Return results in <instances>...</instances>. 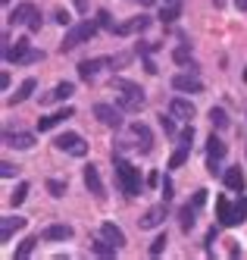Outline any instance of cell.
I'll list each match as a JSON object with an SVG mask.
<instances>
[{
  "label": "cell",
  "instance_id": "cell-17",
  "mask_svg": "<svg viewBox=\"0 0 247 260\" xmlns=\"http://www.w3.org/2000/svg\"><path fill=\"white\" fill-rule=\"evenodd\" d=\"M72 116H75V110H72V107H63L60 113H50V116H41V119H38V128H41V132H50L53 125H60L63 119H72Z\"/></svg>",
  "mask_w": 247,
  "mask_h": 260
},
{
  "label": "cell",
  "instance_id": "cell-29",
  "mask_svg": "<svg viewBox=\"0 0 247 260\" xmlns=\"http://www.w3.org/2000/svg\"><path fill=\"white\" fill-rule=\"evenodd\" d=\"M28 191H31V188H28V182H19V185H16V191L10 194V204H13V207H19V204L28 198Z\"/></svg>",
  "mask_w": 247,
  "mask_h": 260
},
{
  "label": "cell",
  "instance_id": "cell-47",
  "mask_svg": "<svg viewBox=\"0 0 247 260\" xmlns=\"http://www.w3.org/2000/svg\"><path fill=\"white\" fill-rule=\"evenodd\" d=\"M235 7H238V10L244 13V10H247V0H235Z\"/></svg>",
  "mask_w": 247,
  "mask_h": 260
},
{
  "label": "cell",
  "instance_id": "cell-48",
  "mask_svg": "<svg viewBox=\"0 0 247 260\" xmlns=\"http://www.w3.org/2000/svg\"><path fill=\"white\" fill-rule=\"evenodd\" d=\"M138 4H141V7H154V4H157V0H138Z\"/></svg>",
  "mask_w": 247,
  "mask_h": 260
},
{
  "label": "cell",
  "instance_id": "cell-36",
  "mask_svg": "<svg viewBox=\"0 0 247 260\" xmlns=\"http://www.w3.org/2000/svg\"><path fill=\"white\" fill-rule=\"evenodd\" d=\"M160 125H163L166 135H175V116H172V113H169V116L163 113V116H160Z\"/></svg>",
  "mask_w": 247,
  "mask_h": 260
},
{
  "label": "cell",
  "instance_id": "cell-6",
  "mask_svg": "<svg viewBox=\"0 0 247 260\" xmlns=\"http://www.w3.org/2000/svg\"><path fill=\"white\" fill-rule=\"evenodd\" d=\"M60 151H66V154H72V157H85L88 154V144H85V138L82 135H75V132H66V135H60L53 141Z\"/></svg>",
  "mask_w": 247,
  "mask_h": 260
},
{
  "label": "cell",
  "instance_id": "cell-50",
  "mask_svg": "<svg viewBox=\"0 0 247 260\" xmlns=\"http://www.w3.org/2000/svg\"><path fill=\"white\" fill-rule=\"evenodd\" d=\"M166 4H169V0H166Z\"/></svg>",
  "mask_w": 247,
  "mask_h": 260
},
{
  "label": "cell",
  "instance_id": "cell-32",
  "mask_svg": "<svg viewBox=\"0 0 247 260\" xmlns=\"http://www.w3.org/2000/svg\"><path fill=\"white\" fill-rule=\"evenodd\" d=\"M210 122H213L216 128H225V125H229V113H225L222 107H213V110H210Z\"/></svg>",
  "mask_w": 247,
  "mask_h": 260
},
{
  "label": "cell",
  "instance_id": "cell-21",
  "mask_svg": "<svg viewBox=\"0 0 247 260\" xmlns=\"http://www.w3.org/2000/svg\"><path fill=\"white\" fill-rule=\"evenodd\" d=\"M222 179H225V188H232V191H244V173H241V166H229V170L222 173Z\"/></svg>",
  "mask_w": 247,
  "mask_h": 260
},
{
  "label": "cell",
  "instance_id": "cell-27",
  "mask_svg": "<svg viewBox=\"0 0 247 260\" xmlns=\"http://www.w3.org/2000/svg\"><path fill=\"white\" fill-rule=\"evenodd\" d=\"M188 154H191V144H185V141H182L175 151H172V157H169V170H179V166L188 160Z\"/></svg>",
  "mask_w": 247,
  "mask_h": 260
},
{
  "label": "cell",
  "instance_id": "cell-25",
  "mask_svg": "<svg viewBox=\"0 0 247 260\" xmlns=\"http://www.w3.org/2000/svg\"><path fill=\"white\" fill-rule=\"evenodd\" d=\"M225 157V144L222 138H216V132L206 138V160H222Z\"/></svg>",
  "mask_w": 247,
  "mask_h": 260
},
{
  "label": "cell",
  "instance_id": "cell-24",
  "mask_svg": "<svg viewBox=\"0 0 247 260\" xmlns=\"http://www.w3.org/2000/svg\"><path fill=\"white\" fill-rule=\"evenodd\" d=\"M116 251H119V248L113 245V241H107L103 235L91 245V254H94V257H116Z\"/></svg>",
  "mask_w": 247,
  "mask_h": 260
},
{
  "label": "cell",
  "instance_id": "cell-28",
  "mask_svg": "<svg viewBox=\"0 0 247 260\" xmlns=\"http://www.w3.org/2000/svg\"><path fill=\"white\" fill-rule=\"evenodd\" d=\"M182 16V0H169V4L163 7V13H160V19L163 22H175Z\"/></svg>",
  "mask_w": 247,
  "mask_h": 260
},
{
  "label": "cell",
  "instance_id": "cell-18",
  "mask_svg": "<svg viewBox=\"0 0 247 260\" xmlns=\"http://www.w3.org/2000/svg\"><path fill=\"white\" fill-rule=\"evenodd\" d=\"M75 91V85L72 82H60L53 91H47V94H41V107H47V104H56V101H66L69 94Z\"/></svg>",
  "mask_w": 247,
  "mask_h": 260
},
{
  "label": "cell",
  "instance_id": "cell-43",
  "mask_svg": "<svg viewBox=\"0 0 247 260\" xmlns=\"http://www.w3.org/2000/svg\"><path fill=\"white\" fill-rule=\"evenodd\" d=\"M163 201H172V182L163 179Z\"/></svg>",
  "mask_w": 247,
  "mask_h": 260
},
{
  "label": "cell",
  "instance_id": "cell-34",
  "mask_svg": "<svg viewBox=\"0 0 247 260\" xmlns=\"http://www.w3.org/2000/svg\"><path fill=\"white\" fill-rule=\"evenodd\" d=\"M166 245H169V238H166V235H157V238H154V245L147 248V254H150V257H160V254L166 251Z\"/></svg>",
  "mask_w": 247,
  "mask_h": 260
},
{
  "label": "cell",
  "instance_id": "cell-26",
  "mask_svg": "<svg viewBox=\"0 0 247 260\" xmlns=\"http://www.w3.org/2000/svg\"><path fill=\"white\" fill-rule=\"evenodd\" d=\"M194 216H197V207H194V204H185L182 213H179V226H182V232H191V229H194Z\"/></svg>",
  "mask_w": 247,
  "mask_h": 260
},
{
  "label": "cell",
  "instance_id": "cell-9",
  "mask_svg": "<svg viewBox=\"0 0 247 260\" xmlns=\"http://www.w3.org/2000/svg\"><path fill=\"white\" fill-rule=\"evenodd\" d=\"M82 176H85L88 191H91L94 198H97V201H103V198H107V188H103V179H100V173H97V166H94V163H88Z\"/></svg>",
  "mask_w": 247,
  "mask_h": 260
},
{
  "label": "cell",
  "instance_id": "cell-14",
  "mask_svg": "<svg viewBox=\"0 0 247 260\" xmlns=\"http://www.w3.org/2000/svg\"><path fill=\"white\" fill-rule=\"evenodd\" d=\"M28 50H31L28 38H19V41H16L13 47H7V50H4V60H7V63H25Z\"/></svg>",
  "mask_w": 247,
  "mask_h": 260
},
{
  "label": "cell",
  "instance_id": "cell-13",
  "mask_svg": "<svg viewBox=\"0 0 247 260\" xmlns=\"http://www.w3.org/2000/svg\"><path fill=\"white\" fill-rule=\"evenodd\" d=\"M166 204H169V201L157 204V207H150V210H147V213H144V216L138 219V226H141V229H157L160 222L166 219Z\"/></svg>",
  "mask_w": 247,
  "mask_h": 260
},
{
  "label": "cell",
  "instance_id": "cell-31",
  "mask_svg": "<svg viewBox=\"0 0 247 260\" xmlns=\"http://www.w3.org/2000/svg\"><path fill=\"white\" fill-rule=\"evenodd\" d=\"M34 245H38V238H34V235H31V238H25L22 245L16 248V257H13V260H25V257H28V254L34 251Z\"/></svg>",
  "mask_w": 247,
  "mask_h": 260
},
{
  "label": "cell",
  "instance_id": "cell-20",
  "mask_svg": "<svg viewBox=\"0 0 247 260\" xmlns=\"http://www.w3.org/2000/svg\"><path fill=\"white\" fill-rule=\"evenodd\" d=\"M22 226H25L22 216H4V219H0V241H10L13 232H19Z\"/></svg>",
  "mask_w": 247,
  "mask_h": 260
},
{
  "label": "cell",
  "instance_id": "cell-44",
  "mask_svg": "<svg viewBox=\"0 0 247 260\" xmlns=\"http://www.w3.org/2000/svg\"><path fill=\"white\" fill-rule=\"evenodd\" d=\"M144 72H150V76H157L160 69H157V63H154V60H147V57H144Z\"/></svg>",
  "mask_w": 247,
  "mask_h": 260
},
{
  "label": "cell",
  "instance_id": "cell-4",
  "mask_svg": "<svg viewBox=\"0 0 247 260\" xmlns=\"http://www.w3.org/2000/svg\"><path fill=\"white\" fill-rule=\"evenodd\" d=\"M122 107H113V104H94V119H100L107 128H119L122 125Z\"/></svg>",
  "mask_w": 247,
  "mask_h": 260
},
{
  "label": "cell",
  "instance_id": "cell-37",
  "mask_svg": "<svg viewBox=\"0 0 247 260\" xmlns=\"http://www.w3.org/2000/svg\"><path fill=\"white\" fill-rule=\"evenodd\" d=\"M160 44H150V41H138V47H135V53L138 57H150V53H154Z\"/></svg>",
  "mask_w": 247,
  "mask_h": 260
},
{
  "label": "cell",
  "instance_id": "cell-40",
  "mask_svg": "<svg viewBox=\"0 0 247 260\" xmlns=\"http://www.w3.org/2000/svg\"><path fill=\"white\" fill-rule=\"evenodd\" d=\"M97 25L113 31V19H110V13H107V10H100V13H97Z\"/></svg>",
  "mask_w": 247,
  "mask_h": 260
},
{
  "label": "cell",
  "instance_id": "cell-16",
  "mask_svg": "<svg viewBox=\"0 0 247 260\" xmlns=\"http://www.w3.org/2000/svg\"><path fill=\"white\" fill-rule=\"evenodd\" d=\"M34 16H38V7L34 4H16V10L10 13V22L13 25H28Z\"/></svg>",
  "mask_w": 247,
  "mask_h": 260
},
{
  "label": "cell",
  "instance_id": "cell-46",
  "mask_svg": "<svg viewBox=\"0 0 247 260\" xmlns=\"http://www.w3.org/2000/svg\"><path fill=\"white\" fill-rule=\"evenodd\" d=\"M75 10H79V13H88V0H75Z\"/></svg>",
  "mask_w": 247,
  "mask_h": 260
},
{
  "label": "cell",
  "instance_id": "cell-15",
  "mask_svg": "<svg viewBox=\"0 0 247 260\" xmlns=\"http://www.w3.org/2000/svg\"><path fill=\"white\" fill-rule=\"evenodd\" d=\"M72 235H75V229L66 226V222H53V226H47V229L41 232L44 241H69Z\"/></svg>",
  "mask_w": 247,
  "mask_h": 260
},
{
  "label": "cell",
  "instance_id": "cell-2",
  "mask_svg": "<svg viewBox=\"0 0 247 260\" xmlns=\"http://www.w3.org/2000/svg\"><path fill=\"white\" fill-rule=\"evenodd\" d=\"M113 170H116V188L125 198H135L141 191V173L131 166L122 154H113Z\"/></svg>",
  "mask_w": 247,
  "mask_h": 260
},
{
  "label": "cell",
  "instance_id": "cell-3",
  "mask_svg": "<svg viewBox=\"0 0 247 260\" xmlns=\"http://www.w3.org/2000/svg\"><path fill=\"white\" fill-rule=\"evenodd\" d=\"M97 19H85V22H79V25H72L69 31H66V38H63V44H60V53H69V50H75L79 44H85V41H91L94 35H97Z\"/></svg>",
  "mask_w": 247,
  "mask_h": 260
},
{
  "label": "cell",
  "instance_id": "cell-41",
  "mask_svg": "<svg viewBox=\"0 0 247 260\" xmlns=\"http://www.w3.org/2000/svg\"><path fill=\"white\" fill-rule=\"evenodd\" d=\"M191 204H194V207L200 210L203 204H206V191H203V188H197V191H194V201H191Z\"/></svg>",
  "mask_w": 247,
  "mask_h": 260
},
{
  "label": "cell",
  "instance_id": "cell-38",
  "mask_svg": "<svg viewBox=\"0 0 247 260\" xmlns=\"http://www.w3.org/2000/svg\"><path fill=\"white\" fill-rule=\"evenodd\" d=\"M110 60H113V69H116V66L122 69V66H128V63H131V53H116V57H110Z\"/></svg>",
  "mask_w": 247,
  "mask_h": 260
},
{
  "label": "cell",
  "instance_id": "cell-42",
  "mask_svg": "<svg viewBox=\"0 0 247 260\" xmlns=\"http://www.w3.org/2000/svg\"><path fill=\"white\" fill-rule=\"evenodd\" d=\"M53 19H56V22H60V25H69V22H72L66 10H56V16H53Z\"/></svg>",
  "mask_w": 247,
  "mask_h": 260
},
{
  "label": "cell",
  "instance_id": "cell-33",
  "mask_svg": "<svg viewBox=\"0 0 247 260\" xmlns=\"http://www.w3.org/2000/svg\"><path fill=\"white\" fill-rule=\"evenodd\" d=\"M244 219H247V198H244V191H241V198L235 201V226H241Z\"/></svg>",
  "mask_w": 247,
  "mask_h": 260
},
{
  "label": "cell",
  "instance_id": "cell-12",
  "mask_svg": "<svg viewBox=\"0 0 247 260\" xmlns=\"http://www.w3.org/2000/svg\"><path fill=\"white\" fill-rule=\"evenodd\" d=\"M147 25H150L147 16H135V19H128L122 25H113V35H119V38H125V35H141Z\"/></svg>",
  "mask_w": 247,
  "mask_h": 260
},
{
  "label": "cell",
  "instance_id": "cell-1",
  "mask_svg": "<svg viewBox=\"0 0 247 260\" xmlns=\"http://www.w3.org/2000/svg\"><path fill=\"white\" fill-rule=\"evenodd\" d=\"M113 91H116V107H122L125 113H138V110H144L147 98H144V88L128 82V79H113L110 82Z\"/></svg>",
  "mask_w": 247,
  "mask_h": 260
},
{
  "label": "cell",
  "instance_id": "cell-5",
  "mask_svg": "<svg viewBox=\"0 0 247 260\" xmlns=\"http://www.w3.org/2000/svg\"><path fill=\"white\" fill-rule=\"evenodd\" d=\"M128 135L135 138V151H141V154H150V151H154V132H150L144 122H131V125H128Z\"/></svg>",
  "mask_w": 247,
  "mask_h": 260
},
{
  "label": "cell",
  "instance_id": "cell-22",
  "mask_svg": "<svg viewBox=\"0 0 247 260\" xmlns=\"http://www.w3.org/2000/svg\"><path fill=\"white\" fill-rule=\"evenodd\" d=\"M100 235H103L107 241H113L116 248H122V245H125V232L116 226V222H103V226H100Z\"/></svg>",
  "mask_w": 247,
  "mask_h": 260
},
{
  "label": "cell",
  "instance_id": "cell-8",
  "mask_svg": "<svg viewBox=\"0 0 247 260\" xmlns=\"http://www.w3.org/2000/svg\"><path fill=\"white\" fill-rule=\"evenodd\" d=\"M103 66H113V60L110 57H94V60H82L79 63V79H85V82H94L100 76V69Z\"/></svg>",
  "mask_w": 247,
  "mask_h": 260
},
{
  "label": "cell",
  "instance_id": "cell-23",
  "mask_svg": "<svg viewBox=\"0 0 247 260\" xmlns=\"http://www.w3.org/2000/svg\"><path fill=\"white\" fill-rule=\"evenodd\" d=\"M34 88H38V82H34V79H25L22 85L16 88V94H13V98H10L7 104H22V101H28V98L34 94Z\"/></svg>",
  "mask_w": 247,
  "mask_h": 260
},
{
  "label": "cell",
  "instance_id": "cell-19",
  "mask_svg": "<svg viewBox=\"0 0 247 260\" xmlns=\"http://www.w3.org/2000/svg\"><path fill=\"white\" fill-rule=\"evenodd\" d=\"M216 213H219V226H235V204L229 198L216 201Z\"/></svg>",
  "mask_w": 247,
  "mask_h": 260
},
{
  "label": "cell",
  "instance_id": "cell-45",
  "mask_svg": "<svg viewBox=\"0 0 247 260\" xmlns=\"http://www.w3.org/2000/svg\"><path fill=\"white\" fill-rule=\"evenodd\" d=\"M28 31H41V13H38V16H34V19L28 22Z\"/></svg>",
  "mask_w": 247,
  "mask_h": 260
},
{
  "label": "cell",
  "instance_id": "cell-7",
  "mask_svg": "<svg viewBox=\"0 0 247 260\" xmlns=\"http://www.w3.org/2000/svg\"><path fill=\"white\" fill-rule=\"evenodd\" d=\"M172 88L175 91H185V94H200L203 82H200L197 72L191 69V72H179V76H172Z\"/></svg>",
  "mask_w": 247,
  "mask_h": 260
},
{
  "label": "cell",
  "instance_id": "cell-10",
  "mask_svg": "<svg viewBox=\"0 0 247 260\" xmlns=\"http://www.w3.org/2000/svg\"><path fill=\"white\" fill-rule=\"evenodd\" d=\"M4 144L7 147H16V151H31L34 147V135L31 132H4Z\"/></svg>",
  "mask_w": 247,
  "mask_h": 260
},
{
  "label": "cell",
  "instance_id": "cell-35",
  "mask_svg": "<svg viewBox=\"0 0 247 260\" xmlns=\"http://www.w3.org/2000/svg\"><path fill=\"white\" fill-rule=\"evenodd\" d=\"M47 191H50V198H63V194H66V182H60V179H47Z\"/></svg>",
  "mask_w": 247,
  "mask_h": 260
},
{
  "label": "cell",
  "instance_id": "cell-39",
  "mask_svg": "<svg viewBox=\"0 0 247 260\" xmlns=\"http://www.w3.org/2000/svg\"><path fill=\"white\" fill-rule=\"evenodd\" d=\"M19 173V166H13V163H0V176H4V179H13Z\"/></svg>",
  "mask_w": 247,
  "mask_h": 260
},
{
  "label": "cell",
  "instance_id": "cell-11",
  "mask_svg": "<svg viewBox=\"0 0 247 260\" xmlns=\"http://www.w3.org/2000/svg\"><path fill=\"white\" fill-rule=\"evenodd\" d=\"M169 113H172L175 119H182V122H191L197 110H194V104H191V101H185V98H172V101H169Z\"/></svg>",
  "mask_w": 247,
  "mask_h": 260
},
{
  "label": "cell",
  "instance_id": "cell-49",
  "mask_svg": "<svg viewBox=\"0 0 247 260\" xmlns=\"http://www.w3.org/2000/svg\"><path fill=\"white\" fill-rule=\"evenodd\" d=\"M213 4H216V7H222V4H225V0H213Z\"/></svg>",
  "mask_w": 247,
  "mask_h": 260
},
{
  "label": "cell",
  "instance_id": "cell-30",
  "mask_svg": "<svg viewBox=\"0 0 247 260\" xmlns=\"http://www.w3.org/2000/svg\"><path fill=\"white\" fill-rule=\"evenodd\" d=\"M172 60H175L179 66H188V63H191V44L175 47V50H172Z\"/></svg>",
  "mask_w": 247,
  "mask_h": 260
}]
</instances>
